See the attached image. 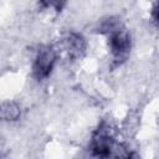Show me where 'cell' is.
Masks as SVG:
<instances>
[{
  "label": "cell",
  "mask_w": 159,
  "mask_h": 159,
  "mask_svg": "<svg viewBox=\"0 0 159 159\" xmlns=\"http://www.w3.org/2000/svg\"><path fill=\"white\" fill-rule=\"evenodd\" d=\"M55 62H56V51L53 50V47L50 45L41 46L35 56L32 65L34 77L37 81H42L47 78L53 70Z\"/></svg>",
  "instance_id": "cell-3"
},
{
  "label": "cell",
  "mask_w": 159,
  "mask_h": 159,
  "mask_svg": "<svg viewBox=\"0 0 159 159\" xmlns=\"http://www.w3.org/2000/svg\"><path fill=\"white\" fill-rule=\"evenodd\" d=\"M101 30L108 34V46L112 53V57L116 65H120L124 62L130 52V36L129 32L122 26L119 20H114L113 17L106 20Z\"/></svg>",
  "instance_id": "cell-1"
},
{
  "label": "cell",
  "mask_w": 159,
  "mask_h": 159,
  "mask_svg": "<svg viewBox=\"0 0 159 159\" xmlns=\"http://www.w3.org/2000/svg\"><path fill=\"white\" fill-rule=\"evenodd\" d=\"M20 107L15 102H5L0 104V120L12 122L20 117Z\"/></svg>",
  "instance_id": "cell-5"
},
{
  "label": "cell",
  "mask_w": 159,
  "mask_h": 159,
  "mask_svg": "<svg viewBox=\"0 0 159 159\" xmlns=\"http://www.w3.org/2000/svg\"><path fill=\"white\" fill-rule=\"evenodd\" d=\"M67 0H40V4L43 9H47V7H52L55 9L56 11H61L65 6Z\"/></svg>",
  "instance_id": "cell-6"
},
{
  "label": "cell",
  "mask_w": 159,
  "mask_h": 159,
  "mask_svg": "<svg viewBox=\"0 0 159 159\" xmlns=\"http://www.w3.org/2000/svg\"><path fill=\"white\" fill-rule=\"evenodd\" d=\"M117 147L118 145L114 140V137L112 135L109 125L106 123L99 124L94 130L89 143L91 154L98 158H108L112 155L113 150L117 149Z\"/></svg>",
  "instance_id": "cell-2"
},
{
  "label": "cell",
  "mask_w": 159,
  "mask_h": 159,
  "mask_svg": "<svg viewBox=\"0 0 159 159\" xmlns=\"http://www.w3.org/2000/svg\"><path fill=\"white\" fill-rule=\"evenodd\" d=\"M157 12H158V6H157V4L154 5V7H153V21L154 22H157Z\"/></svg>",
  "instance_id": "cell-7"
},
{
  "label": "cell",
  "mask_w": 159,
  "mask_h": 159,
  "mask_svg": "<svg viewBox=\"0 0 159 159\" xmlns=\"http://www.w3.org/2000/svg\"><path fill=\"white\" fill-rule=\"evenodd\" d=\"M63 47L70 58L77 60L83 56L86 51V41L82 35L71 32L63 41Z\"/></svg>",
  "instance_id": "cell-4"
}]
</instances>
